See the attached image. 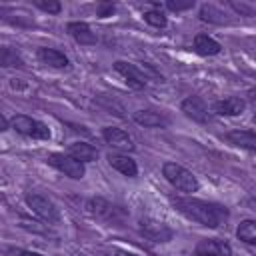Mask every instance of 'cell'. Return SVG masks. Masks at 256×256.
I'll return each instance as SVG.
<instances>
[{"mask_svg": "<svg viewBox=\"0 0 256 256\" xmlns=\"http://www.w3.org/2000/svg\"><path fill=\"white\" fill-rule=\"evenodd\" d=\"M114 70L126 80L128 86H132L136 90H140V88H144L148 84V76L136 64H130V62H124V60H116L114 62Z\"/></svg>", "mask_w": 256, "mask_h": 256, "instance_id": "7", "label": "cell"}, {"mask_svg": "<svg viewBox=\"0 0 256 256\" xmlns=\"http://www.w3.org/2000/svg\"><path fill=\"white\" fill-rule=\"evenodd\" d=\"M220 50H222L220 42H216L208 34H196L194 36V52L196 54H200V56H216V54H220Z\"/></svg>", "mask_w": 256, "mask_h": 256, "instance_id": "15", "label": "cell"}, {"mask_svg": "<svg viewBox=\"0 0 256 256\" xmlns=\"http://www.w3.org/2000/svg\"><path fill=\"white\" fill-rule=\"evenodd\" d=\"M140 232L152 242H170L172 236H174V232L168 224H164L160 220H154V218L140 220Z\"/></svg>", "mask_w": 256, "mask_h": 256, "instance_id": "6", "label": "cell"}, {"mask_svg": "<svg viewBox=\"0 0 256 256\" xmlns=\"http://www.w3.org/2000/svg\"><path fill=\"white\" fill-rule=\"evenodd\" d=\"M114 10H116V6H114L112 2H100V4L96 6V12H98V16H100V18L112 16V14H114Z\"/></svg>", "mask_w": 256, "mask_h": 256, "instance_id": "27", "label": "cell"}, {"mask_svg": "<svg viewBox=\"0 0 256 256\" xmlns=\"http://www.w3.org/2000/svg\"><path fill=\"white\" fill-rule=\"evenodd\" d=\"M34 6L48 14H60V10H62V4L58 0H34Z\"/></svg>", "mask_w": 256, "mask_h": 256, "instance_id": "24", "label": "cell"}, {"mask_svg": "<svg viewBox=\"0 0 256 256\" xmlns=\"http://www.w3.org/2000/svg\"><path fill=\"white\" fill-rule=\"evenodd\" d=\"M246 108V102L238 96H228L224 100H216L212 104V110L218 114V116H240Z\"/></svg>", "mask_w": 256, "mask_h": 256, "instance_id": "11", "label": "cell"}, {"mask_svg": "<svg viewBox=\"0 0 256 256\" xmlns=\"http://www.w3.org/2000/svg\"><path fill=\"white\" fill-rule=\"evenodd\" d=\"M196 256H232V246L218 238H204L196 244Z\"/></svg>", "mask_w": 256, "mask_h": 256, "instance_id": "10", "label": "cell"}, {"mask_svg": "<svg viewBox=\"0 0 256 256\" xmlns=\"http://www.w3.org/2000/svg\"><path fill=\"white\" fill-rule=\"evenodd\" d=\"M200 20L202 22H210V24H224L226 22V14L220 8H216L214 4H202Z\"/></svg>", "mask_w": 256, "mask_h": 256, "instance_id": "21", "label": "cell"}, {"mask_svg": "<svg viewBox=\"0 0 256 256\" xmlns=\"http://www.w3.org/2000/svg\"><path fill=\"white\" fill-rule=\"evenodd\" d=\"M134 122L144 126V128H162V126H168V118L158 114V112H152V110H138L134 112Z\"/></svg>", "mask_w": 256, "mask_h": 256, "instance_id": "16", "label": "cell"}, {"mask_svg": "<svg viewBox=\"0 0 256 256\" xmlns=\"http://www.w3.org/2000/svg\"><path fill=\"white\" fill-rule=\"evenodd\" d=\"M88 212L92 216H96V218H108V220H112L118 210L108 200H104V198H92L88 202Z\"/></svg>", "mask_w": 256, "mask_h": 256, "instance_id": "19", "label": "cell"}, {"mask_svg": "<svg viewBox=\"0 0 256 256\" xmlns=\"http://www.w3.org/2000/svg\"><path fill=\"white\" fill-rule=\"evenodd\" d=\"M102 138L106 140V144H110L112 148L120 150V152H132L136 146L130 138V134L122 128H114V126H106L102 130Z\"/></svg>", "mask_w": 256, "mask_h": 256, "instance_id": "8", "label": "cell"}, {"mask_svg": "<svg viewBox=\"0 0 256 256\" xmlns=\"http://www.w3.org/2000/svg\"><path fill=\"white\" fill-rule=\"evenodd\" d=\"M0 64H2L4 68H8V66H22V58H20L12 48L4 46V48H2V54H0Z\"/></svg>", "mask_w": 256, "mask_h": 256, "instance_id": "23", "label": "cell"}, {"mask_svg": "<svg viewBox=\"0 0 256 256\" xmlns=\"http://www.w3.org/2000/svg\"><path fill=\"white\" fill-rule=\"evenodd\" d=\"M252 122H254V124H256V114H254V118H252Z\"/></svg>", "mask_w": 256, "mask_h": 256, "instance_id": "31", "label": "cell"}, {"mask_svg": "<svg viewBox=\"0 0 256 256\" xmlns=\"http://www.w3.org/2000/svg\"><path fill=\"white\" fill-rule=\"evenodd\" d=\"M66 30H68V34L78 42V44H82V46H92V44H96V34L90 30V26L86 24V22H68V26H66Z\"/></svg>", "mask_w": 256, "mask_h": 256, "instance_id": "12", "label": "cell"}, {"mask_svg": "<svg viewBox=\"0 0 256 256\" xmlns=\"http://www.w3.org/2000/svg\"><path fill=\"white\" fill-rule=\"evenodd\" d=\"M192 6H194V0H184V2H180V0H168V2H166V8H168V10H172V12L190 10Z\"/></svg>", "mask_w": 256, "mask_h": 256, "instance_id": "26", "label": "cell"}, {"mask_svg": "<svg viewBox=\"0 0 256 256\" xmlns=\"http://www.w3.org/2000/svg\"><path fill=\"white\" fill-rule=\"evenodd\" d=\"M96 102H98L100 106H104L106 110H110V114H114V112H116V116H120V118H124V114H122L124 110H122V106H120L118 102H114V100L110 102V100H108L106 96H98V98H96Z\"/></svg>", "mask_w": 256, "mask_h": 256, "instance_id": "25", "label": "cell"}, {"mask_svg": "<svg viewBox=\"0 0 256 256\" xmlns=\"http://www.w3.org/2000/svg\"><path fill=\"white\" fill-rule=\"evenodd\" d=\"M116 256H138V254H132V252H126V250H116Z\"/></svg>", "mask_w": 256, "mask_h": 256, "instance_id": "29", "label": "cell"}, {"mask_svg": "<svg viewBox=\"0 0 256 256\" xmlns=\"http://www.w3.org/2000/svg\"><path fill=\"white\" fill-rule=\"evenodd\" d=\"M20 256H42V254H38V252H30V250H26V252H22Z\"/></svg>", "mask_w": 256, "mask_h": 256, "instance_id": "30", "label": "cell"}, {"mask_svg": "<svg viewBox=\"0 0 256 256\" xmlns=\"http://www.w3.org/2000/svg\"><path fill=\"white\" fill-rule=\"evenodd\" d=\"M172 206L182 216H186L188 220L198 222V224H202L206 228H220L228 220V216H230L226 206H222L218 202L198 200V198H192V196L172 198Z\"/></svg>", "mask_w": 256, "mask_h": 256, "instance_id": "1", "label": "cell"}, {"mask_svg": "<svg viewBox=\"0 0 256 256\" xmlns=\"http://www.w3.org/2000/svg\"><path fill=\"white\" fill-rule=\"evenodd\" d=\"M226 140L232 142L234 146L246 148V150H256V132L250 130H232L226 134Z\"/></svg>", "mask_w": 256, "mask_h": 256, "instance_id": "18", "label": "cell"}, {"mask_svg": "<svg viewBox=\"0 0 256 256\" xmlns=\"http://www.w3.org/2000/svg\"><path fill=\"white\" fill-rule=\"evenodd\" d=\"M48 164H52L56 170H60L62 174H66L72 180H82L86 174V166L84 162L72 158L70 154H62V152H54L48 156Z\"/></svg>", "mask_w": 256, "mask_h": 256, "instance_id": "5", "label": "cell"}, {"mask_svg": "<svg viewBox=\"0 0 256 256\" xmlns=\"http://www.w3.org/2000/svg\"><path fill=\"white\" fill-rule=\"evenodd\" d=\"M144 20L150 26H154V28H166V24H168V18L164 16L162 10H148V12H144Z\"/></svg>", "mask_w": 256, "mask_h": 256, "instance_id": "22", "label": "cell"}, {"mask_svg": "<svg viewBox=\"0 0 256 256\" xmlns=\"http://www.w3.org/2000/svg\"><path fill=\"white\" fill-rule=\"evenodd\" d=\"M26 204H28V208H32V212H36L48 224H56L60 220V214H58V208L54 206V202L40 192H28Z\"/></svg>", "mask_w": 256, "mask_h": 256, "instance_id": "4", "label": "cell"}, {"mask_svg": "<svg viewBox=\"0 0 256 256\" xmlns=\"http://www.w3.org/2000/svg\"><path fill=\"white\" fill-rule=\"evenodd\" d=\"M68 154L80 162H92L98 158V150L88 142H74L68 146Z\"/></svg>", "mask_w": 256, "mask_h": 256, "instance_id": "17", "label": "cell"}, {"mask_svg": "<svg viewBox=\"0 0 256 256\" xmlns=\"http://www.w3.org/2000/svg\"><path fill=\"white\" fill-rule=\"evenodd\" d=\"M230 6L236 10V12H240V14H244V16H254V10L250 8V6H246V4H238V2H230Z\"/></svg>", "mask_w": 256, "mask_h": 256, "instance_id": "28", "label": "cell"}, {"mask_svg": "<svg viewBox=\"0 0 256 256\" xmlns=\"http://www.w3.org/2000/svg\"><path fill=\"white\" fill-rule=\"evenodd\" d=\"M236 236H238V240H242L246 244H256V220H252V218L242 220L236 228Z\"/></svg>", "mask_w": 256, "mask_h": 256, "instance_id": "20", "label": "cell"}, {"mask_svg": "<svg viewBox=\"0 0 256 256\" xmlns=\"http://www.w3.org/2000/svg\"><path fill=\"white\" fill-rule=\"evenodd\" d=\"M108 164L128 178H136V174H138L136 162L126 154H108Z\"/></svg>", "mask_w": 256, "mask_h": 256, "instance_id": "14", "label": "cell"}, {"mask_svg": "<svg viewBox=\"0 0 256 256\" xmlns=\"http://www.w3.org/2000/svg\"><path fill=\"white\" fill-rule=\"evenodd\" d=\"M162 174H164V178H166L176 190H180V192L190 194V192H196V190L200 188L198 178H196L190 170H186L184 166H180V164H176V162H164Z\"/></svg>", "mask_w": 256, "mask_h": 256, "instance_id": "2", "label": "cell"}, {"mask_svg": "<svg viewBox=\"0 0 256 256\" xmlns=\"http://www.w3.org/2000/svg\"><path fill=\"white\" fill-rule=\"evenodd\" d=\"M180 108L194 122H200V124L208 122V106H206V102L200 96H188V98H184L182 104H180Z\"/></svg>", "mask_w": 256, "mask_h": 256, "instance_id": "9", "label": "cell"}, {"mask_svg": "<svg viewBox=\"0 0 256 256\" xmlns=\"http://www.w3.org/2000/svg\"><path fill=\"white\" fill-rule=\"evenodd\" d=\"M36 56H38V60L42 62V64H46V66H50V68H68V56L64 54V52H60V50H56V48H46V46H42V48H38V52H36Z\"/></svg>", "mask_w": 256, "mask_h": 256, "instance_id": "13", "label": "cell"}, {"mask_svg": "<svg viewBox=\"0 0 256 256\" xmlns=\"http://www.w3.org/2000/svg\"><path fill=\"white\" fill-rule=\"evenodd\" d=\"M12 128L18 134L26 136V138H34V140H48L50 138V128L44 122H40L36 118H30L26 114L14 116L12 118Z\"/></svg>", "mask_w": 256, "mask_h": 256, "instance_id": "3", "label": "cell"}]
</instances>
